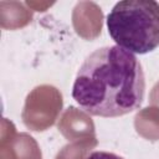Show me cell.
<instances>
[{
	"label": "cell",
	"mask_w": 159,
	"mask_h": 159,
	"mask_svg": "<svg viewBox=\"0 0 159 159\" xmlns=\"http://www.w3.org/2000/svg\"><path fill=\"white\" fill-rule=\"evenodd\" d=\"M144 89L140 62L132 52L114 45L101 47L84 60L72 97L92 116L120 117L140 107Z\"/></svg>",
	"instance_id": "1"
},
{
	"label": "cell",
	"mask_w": 159,
	"mask_h": 159,
	"mask_svg": "<svg viewBox=\"0 0 159 159\" xmlns=\"http://www.w3.org/2000/svg\"><path fill=\"white\" fill-rule=\"evenodd\" d=\"M107 27L117 46L135 53H147L159 46V2L123 0L107 16Z\"/></svg>",
	"instance_id": "2"
},
{
	"label": "cell",
	"mask_w": 159,
	"mask_h": 159,
	"mask_svg": "<svg viewBox=\"0 0 159 159\" xmlns=\"http://www.w3.org/2000/svg\"><path fill=\"white\" fill-rule=\"evenodd\" d=\"M63 106L62 93L52 84L36 86L26 96L21 113L22 123L34 132H43L52 127Z\"/></svg>",
	"instance_id": "3"
},
{
	"label": "cell",
	"mask_w": 159,
	"mask_h": 159,
	"mask_svg": "<svg viewBox=\"0 0 159 159\" xmlns=\"http://www.w3.org/2000/svg\"><path fill=\"white\" fill-rule=\"evenodd\" d=\"M0 159H42L41 149L29 133H17L14 123L1 119Z\"/></svg>",
	"instance_id": "4"
},
{
	"label": "cell",
	"mask_w": 159,
	"mask_h": 159,
	"mask_svg": "<svg viewBox=\"0 0 159 159\" xmlns=\"http://www.w3.org/2000/svg\"><path fill=\"white\" fill-rule=\"evenodd\" d=\"M72 25L80 37L94 40L102 31L103 11L94 1H78L72 10Z\"/></svg>",
	"instance_id": "5"
},
{
	"label": "cell",
	"mask_w": 159,
	"mask_h": 159,
	"mask_svg": "<svg viewBox=\"0 0 159 159\" xmlns=\"http://www.w3.org/2000/svg\"><path fill=\"white\" fill-rule=\"evenodd\" d=\"M57 128L68 142L96 137V127L89 113L73 106L63 111L58 119Z\"/></svg>",
	"instance_id": "6"
},
{
	"label": "cell",
	"mask_w": 159,
	"mask_h": 159,
	"mask_svg": "<svg viewBox=\"0 0 159 159\" xmlns=\"http://www.w3.org/2000/svg\"><path fill=\"white\" fill-rule=\"evenodd\" d=\"M32 10L21 1H0V26L4 30H17L29 25Z\"/></svg>",
	"instance_id": "7"
},
{
	"label": "cell",
	"mask_w": 159,
	"mask_h": 159,
	"mask_svg": "<svg viewBox=\"0 0 159 159\" xmlns=\"http://www.w3.org/2000/svg\"><path fill=\"white\" fill-rule=\"evenodd\" d=\"M134 128L144 139L159 140V108L154 106L142 108L134 117Z\"/></svg>",
	"instance_id": "8"
},
{
	"label": "cell",
	"mask_w": 159,
	"mask_h": 159,
	"mask_svg": "<svg viewBox=\"0 0 159 159\" xmlns=\"http://www.w3.org/2000/svg\"><path fill=\"white\" fill-rule=\"evenodd\" d=\"M97 137L68 143L62 149H60L55 159H87L88 155H91L89 153L97 147Z\"/></svg>",
	"instance_id": "9"
},
{
	"label": "cell",
	"mask_w": 159,
	"mask_h": 159,
	"mask_svg": "<svg viewBox=\"0 0 159 159\" xmlns=\"http://www.w3.org/2000/svg\"><path fill=\"white\" fill-rule=\"evenodd\" d=\"M87 159H124V158H122V157H119V155H117V154H114V153L99 150V152L92 153Z\"/></svg>",
	"instance_id": "10"
},
{
	"label": "cell",
	"mask_w": 159,
	"mask_h": 159,
	"mask_svg": "<svg viewBox=\"0 0 159 159\" xmlns=\"http://www.w3.org/2000/svg\"><path fill=\"white\" fill-rule=\"evenodd\" d=\"M149 102L152 106L159 108V81L153 86L150 94H149Z\"/></svg>",
	"instance_id": "11"
}]
</instances>
